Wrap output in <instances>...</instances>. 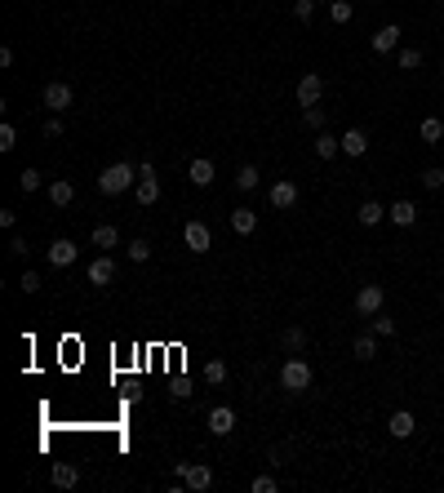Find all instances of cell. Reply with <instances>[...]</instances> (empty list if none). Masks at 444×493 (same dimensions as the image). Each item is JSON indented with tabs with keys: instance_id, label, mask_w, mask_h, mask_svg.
Instances as JSON below:
<instances>
[{
	"instance_id": "16",
	"label": "cell",
	"mask_w": 444,
	"mask_h": 493,
	"mask_svg": "<svg viewBox=\"0 0 444 493\" xmlns=\"http://www.w3.org/2000/svg\"><path fill=\"white\" fill-rule=\"evenodd\" d=\"M254 227H258V213L254 209H244V205L232 209V232L236 236H254Z\"/></svg>"
},
{
	"instance_id": "23",
	"label": "cell",
	"mask_w": 444,
	"mask_h": 493,
	"mask_svg": "<svg viewBox=\"0 0 444 493\" xmlns=\"http://www.w3.org/2000/svg\"><path fill=\"white\" fill-rule=\"evenodd\" d=\"M338 152H342V138H334L329 129H320V134H316V156L320 160H334Z\"/></svg>"
},
{
	"instance_id": "38",
	"label": "cell",
	"mask_w": 444,
	"mask_h": 493,
	"mask_svg": "<svg viewBox=\"0 0 444 493\" xmlns=\"http://www.w3.org/2000/svg\"><path fill=\"white\" fill-rule=\"evenodd\" d=\"M249 489H254V493H275V489H280V480H275V475H258Z\"/></svg>"
},
{
	"instance_id": "10",
	"label": "cell",
	"mask_w": 444,
	"mask_h": 493,
	"mask_svg": "<svg viewBox=\"0 0 444 493\" xmlns=\"http://www.w3.org/2000/svg\"><path fill=\"white\" fill-rule=\"evenodd\" d=\"M183 240H187L191 254H209V249H213V232H209L205 222H187V227H183Z\"/></svg>"
},
{
	"instance_id": "35",
	"label": "cell",
	"mask_w": 444,
	"mask_h": 493,
	"mask_svg": "<svg viewBox=\"0 0 444 493\" xmlns=\"http://www.w3.org/2000/svg\"><path fill=\"white\" fill-rule=\"evenodd\" d=\"M293 18L311 23V18H316V0H293Z\"/></svg>"
},
{
	"instance_id": "40",
	"label": "cell",
	"mask_w": 444,
	"mask_h": 493,
	"mask_svg": "<svg viewBox=\"0 0 444 493\" xmlns=\"http://www.w3.org/2000/svg\"><path fill=\"white\" fill-rule=\"evenodd\" d=\"M169 396H173V400H187V396H191V382H187V378H173Z\"/></svg>"
},
{
	"instance_id": "17",
	"label": "cell",
	"mask_w": 444,
	"mask_h": 493,
	"mask_svg": "<svg viewBox=\"0 0 444 493\" xmlns=\"http://www.w3.org/2000/svg\"><path fill=\"white\" fill-rule=\"evenodd\" d=\"M89 240H93V249H116V244H120V232H116L111 222H98Z\"/></svg>"
},
{
	"instance_id": "12",
	"label": "cell",
	"mask_w": 444,
	"mask_h": 493,
	"mask_svg": "<svg viewBox=\"0 0 444 493\" xmlns=\"http://www.w3.org/2000/svg\"><path fill=\"white\" fill-rule=\"evenodd\" d=\"M387 431L396 436V440H409V436L418 431V418L409 414V409H396V414H391V422H387Z\"/></svg>"
},
{
	"instance_id": "34",
	"label": "cell",
	"mask_w": 444,
	"mask_h": 493,
	"mask_svg": "<svg viewBox=\"0 0 444 493\" xmlns=\"http://www.w3.org/2000/svg\"><path fill=\"white\" fill-rule=\"evenodd\" d=\"M302 120H307V129H316V134H320V129H324V107L316 103V107H302Z\"/></svg>"
},
{
	"instance_id": "33",
	"label": "cell",
	"mask_w": 444,
	"mask_h": 493,
	"mask_svg": "<svg viewBox=\"0 0 444 493\" xmlns=\"http://www.w3.org/2000/svg\"><path fill=\"white\" fill-rule=\"evenodd\" d=\"M422 187H426V191H440V187H444V169H440V164L422 169Z\"/></svg>"
},
{
	"instance_id": "3",
	"label": "cell",
	"mask_w": 444,
	"mask_h": 493,
	"mask_svg": "<svg viewBox=\"0 0 444 493\" xmlns=\"http://www.w3.org/2000/svg\"><path fill=\"white\" fill-rule=\"evenodd\" d=\"M173 475H178L187 489H195V493L213 489V471H209L205 463H173Z\"/></svg>"
},
{
	"instance_id": "24",
	"label": "cell",
	"mask_w": 444,
	"mask_h": 493,
	"mask_svg": "<svg viewBox=\"0 0 444 493\" xmlns=\"http://www.w3.org/2000/svg\"><path fill=\"white\" fill-rule=\"evenodd\" d=\"M355 218H360V227H377V222H382V218H387V209H382V205H377V200H365V205H360V209H355Z\"/></svg>"
},
{
	"instance_id": "13",
	"label": "cell",
	"mask_w": 444,
	"mask_h": 493,
	"mask_svg": "<svg viewBox=\"0 0 444 493\" xmlns=\"http://www.w3.org/2000/svg\"><path fill=\"white\" fill-rule=\"evenodd\" d=\"M134 196H138V205H156V200H160V178H156V174H138Z\"/></svg>"
},
{
	"instance_id": "19",
	"label": "cell",
	"mask_w": 444,
	"mask_h": 493,
	"mask_svg": "<svg viewBox=\"0 0 444 493\" xmlns=\"http://www.w3.org/2000/svg\"><path fill=\"white\" fill-rule=\"evenodd\" d=\"M49 200H54L58 209H67L76 200V187L67 183V178H54V183H49Z\"/></svg>"
},
{
	"instance_id": "30",
	"label": "cell",
	"mask_w": 444,
	"mask_h": 493,
	"mask_svg": "<svg viewBox=\"0 0 444 493\" xmlns=\"http://www.w3.org/2000/svg\"><path fill=\"white\" fill-rule=\"evenodd\" d=\"M369 329H373L377 338H391V334H396V320H391V316H382V311H377V316H369Z\"/></svg>"
},
{
	"instance_id": "8",
	"label": "cell",
	"mask_w": 444,
	"mask_h": 493,
	"mask_svg": "<svg viewBox=\"0 0 444 493\" xmlns=\"http://www.w3.org/2000/svg\"><path fill=\"white\" fill-rule=\"evenodd\" d=\"M85 280H89V285H98V289H107L111 280H116V262H111L107 254H98V258L89 262V271H85Z\"/></svg>"
},
{
	"instance_id": "11",
	"label": "cell",
	"mask_w": 444,
	"mask_h": 493,
	"mask_svg": "<svg viewBox=\"0 0 444 493\" xmlns=\"http://www.w3.org/2000/svg\"><path fill=\"white\" fill-rule=\"evenodd\" d=\"M369 45H373V54H396V45H400V27H396V23H387V27H377Z\"/></svg>"
},
{
	"instance_id": "31",
	"label": "cell",
	"mask_w": 444,
	"mask_h": 493,
	"mask_svg": "<svg viewBox=\"0 0 444 493\" xmlns=\"http://www.w3.org/2000/svg\"><path fill=\"white\" fill-rule=\"evenodd\" d=\"M40 183H45V178H40L36 169H23V174H18V191H23V196H31V191H40Z\"/></svg>"
},
{
	"instance_id": "9",
	"label": "cell",
	"mask_w": 444,
	"mask_h": 493,
	"mask_svg": "<svg viewBox=\"0 0 444 493\" xmlns=\"http://www.w3.org/2000/svg\"><path fill=\"white\" fill-rule=\"evenodd\" d=\"M320 94H324V76H320V72H307V76L298 80V107H316Z\"/></svg>"
},
{
	"instance_id": "26",
	"label": "cell",
	"mask_w": 444,
	"mask_h": 493,
	"mask_svg": "<svg viewBox=\"0 0 444 493\" xmlns=\"http://www.w3.org/2000/svg\"><path fill=\"white\" fill-rule=\"evenodd\" d=\"M418 138H422V142H440V138H444V120H440V116H426V120L418 125Z\"/></svg>"
},
{
	"instance_id": "28",
	"label": "cell",
	"mask_w": 444,
	"mask_h": 493,
	"mask_svg": "<svg viewBox=\"0 0 444 493\" xmlns=\"http://www.w3.org/2000/svg\"><path fill=\"white\" fill-rule=\"evenodd\" d=\"M329 18H334L338 27H342V23H351V18H355V9H351V0H329Z\"/></svg>"
},
{
	"instance_id": "6",
	"label": "cell",
	"mask_w": 444,
	"mask_h": 493,
	"mask_svg": "<svg viewBox=\"0 0 444 493\" xmlns=\"http://www.w3.org/2000/svg\"><path fill=\"white\" fill-rule=\"evenodd\" d=\"M382 302H387L382 285H360V293H355V311H360V316H377Z\"/></svg>"
},
{
	"instance_id": "22",
	"label": "cell",
	"mask_w": 444,
	"mask_h": 493,
	"mask_svg": "<svg viewBox=\"0 0 444 493\" xmlns=\"http://www.w3.org/2000/svg\"><path fill=\"white\" fill-rule=\"evenodd\" d=\"M187 178H191L195 187H209V183H213V160L195 156V160H191V169H187Z\"/></svg>"
},
{
	"instance_id": "42",
	"label": "cell",
	"mask_w": 444,
	"mask_h": 493,
	"mask_svg": "<svg viewBox=\"0 0 444 493\" xmlns=\"http://www.w3.org/2000/svg\"><path fill=\"white\" fill-rule=\"evenodd\" d=\"M45 138H62V116H54V120L45 125Z\"/></svg>"
},
{
	"instance_id": "37",
	"label": "cell",
	"mask_w": 444,
	"mask_h": 493,
	"mask_svg": "<svg viewBox=\"0 0 444 493\" xmlns=\"http://www.w3.org/2000/svg\"><path fill=\"white\" fill-rule=\"evenodd\" d=\"M147 258H152V244H147V240H134V244H129V262H147Z\"/></svg>"
},
{
	"instance_id": "41",
	"label": "cell",
	"mask_w": 444,
	"mask_h": 493,
	"mask_svg": "<svg viewBox=\"0 0 444 493\" xmlns=\"http://www.w3.org/2000/svg\"><path fill=\"white\" fill-rule=\"evenodd\" d=\"M27 249H31V244H27L23 236H13V240H9V254H18V258H27Z\"/></svg>"
},
{
	"instance_id": "5",
	"label": "cell",
	"mask_w": 444,
	"mask_h": 493,
	"mask_svg": "<svg viewBox=\"0 0 444 493\" xmlns=\"http://www.w3.org/2000/svg\"><path fill=\"white\" fill-rule=\"evenodd\" d=\"M205 426H209V436H232V431H236V409H232V404H218V409H209Z\"/></svg>"
},
{
	"instance_id": "39",
	"label": "cell",
	"mask_w": 444,
	"mask_h": 493,
	"mask_svg": "<svg viewBox=\"0 0 444 493\" xmlns=\"http://www.w3.org/2000/svg\"><path fill=\"white\" fill-rule=\"evenodd\" d=\"M18 289H23V293H36V289H40V276H36V271H23V276H18Z\"/></svg>"
},
{
	"instance_id": "21",
	"label": "cell",
	"mask_w": 444,
	"mask_h": 493,
	"mask_svg": "<svg viewBox=\"0 0 444 493\" xmlns=\"http://www.w3.org/2000/svg\"><path fill=\"white\" fill-rule=\"evenodd\" d=\"M280 347L289 351V356H298V351H307V329H298V324H289L285 334H280Z\"/></svg>"
},
{
	"instance_id": "25",
	"label": "cell",
	"mask_w": 444,
	"mask_h": 493,
	"mask_svg": "<svg viewBox=\"0 0 444 493\" xmlns=\"http://www.w3.org/2000/svg\"><path fill=\"white\" fill-rule=\"evenodd\" d=\"M54 484H58V489H76V484H80V471H76L72 463H54Z\"/></svg>"
},
{
	"instance_id": "18",
	"label": "cell",
	"mask_w": 444,
	"mask_h": 493,
	"mask_svg": "<svg viewBox=\"0 0 444 493\" xmlns=\"http://www.w3.org/2000/svg\"><path fill=\"white\" fill-rule=\"evenodd\" d=\"M342 152L347 156H365L369 152V134L365 129H347V134H342Z\"/></svg>"
},
{
	"instance_id": "14",
	"label": "cell",
	"mask_w": 444,
	"mask_h": 493,
	"mask_svg": "<svg viewBox=\"0 0 444 493\" xmlns=\"http://www.w3.org/2000/svg\"><path fill=\"white\" fill-rule=\"evenodd\" d=\"M76 254H80V249H76L72 240H54V244L45 249V258L54 262V267H72V262H76Z\"/></svg>"
},
{
	"instance_id": "29",
	"label": "cell",
	"mask_w": 444,
	"mask_h": 493,
	"mask_svg": "<svg viewBox=\"0 0 444 493\" xmlns=\"http://www.w3.org/2000/svg\"><path fill=\"white\" fill-rule=\"evenodd\" d=\"M205 382L209 387H222L227 382V365H222V360H205Z\"/></svg>"
},
{
	"instance_id": "15",
	"label": "cell",
	"mask_w": 444,
	"mask_h": 493,
	"mask_svg": "<svg viewBox=\"0 0 444 493\" xmlns=\"http://www.w3.org/2000/svg\"><path fill=\"white\" fill-rule=\"evenodd\" d=\"M387 218L396 222V227H414V222H418V205H414V200H396V205L387 209Z\"/></svg>"
},
{
	"instance_id": "36",
	"label": "cell",
	"mask_w": 444,
	"mask_h": 493,
	"mask_svg": "<svg viewBox=\"0 0 444 493\" xmlns=\"http://www.w3.org/2000/svg\"><path fill=\"white\" fill-rule=\"evenodd\" d=\"M13 147H18V129L5 120V125H0V152H13Z\"/></svg>"
},
{
	"instance_id": "2",
	"label": "cell",
	"mask_w": 444,
	"mask_h": 493,
	"mask_svg": "<svg viewBox=\"0 0 444 493\" xmlns=\"http://www.w3.org/2000/svg\"><path fill=\"white\" fill-rule=\"evenodd\" d=\"M280 387L293 391V396L311 387V365H307L302 356H293V360H285V365H280Z\"/></svg>"
},
{
	"instance_id": "20",
	"label": "cell",
	"mask_w": 444,
	"mask_h": 493,
	"mask_svg": "<svg viewBox=\"0 0 444 493\" xmlns=\"http://www.w3.org/2000/svg\"><path fill=\"white\" fill-rule=\"evenodd\" d=\"M351 356H355V360H365V365L377 356V334H373V329H369V334H360V338L351 342Z\"/></svg>"
},
{
	"instance_id": "27",
	"label": "cell",
	"mask_w": 444,
	"mask_h": 493,
	"mask_svg": "<svg viewBox=\"0 0 444 493\" xmlns=\"http://www.w3.org/2000/svg\"><path fill=\"white\" fill-rule=\"evenodd\" d=\"M258 183H262L258 164H240V169H236V187H240V191H254Z\"/></svg>"
},
{
	"instance_id": "7",
	"label": "cell",
	"mask_w": 444,
	"mask_h": 493,
	"mask_svg": "<svg viewBox=\"0 0 444 493\" xmlns=\"http://www.w3.org/2000/svg\"><path fill=\"white\" fill-rule=\"evenodd\" d=\"M267 200H271V209H293V205H298V183H289V178H275L271 191H267Z\"/></svg>"
},
{
	"instance_id": "32",
	"label": "cell",
	"mask_w": 444,
	"mask_h": 493,
	"mask_svg": "<svg viewBox=\"0 0 444 493\" xmlns=\"http://www.w3.org/2000/svg\"><path fill=\"white\" fill-rule=\"evenodd\" d=\"M396 62H400V72H414V67H422V49H400V54H396Z\"/></svg>"
},
{
	"instance_id": "1",
	"label": "cell",
	"mask_w": 444,
	"mask_h": 493,
	"mask_svg": "<svg viewBox=\"0 0 444 493\" xmlns=\"http://www.w3.org/2000/svg\"><path fill=\"white\" fill-rule=\"evenodd\" d=\"M138 178H134V164H125V160H116V164H107L103 174H98V191L103 196H120V191H129Z\"/></svg>"
},
{
	"instance_id": "4",
	"label": "cell",
	"mask_w": 444,
	"mask_h": 493,
	"mask_svg": "<svg viewBox=\"0 0 444 493\" xmlns=\"http://www.w3.org/2000/svg\"><path fill=\"white\" fill-rule=\"evenodd\" d=\"M40 98H45V107L54 111V116H62V111L72 107V98H76V94H72V85H67V80H49Z\"/></svg>"
}]
</instances>
